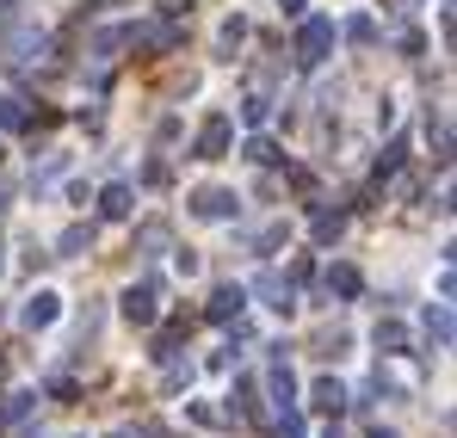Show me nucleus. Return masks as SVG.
<instances>
[{
	"mask_svg": "<svg viewBox=\"0 0 457 438\" xmlns=\"http://www.w3.org/2000/svg\"><path fill=\"white\" fill-rule=\"evenodd\" d=\"M31 124V112H25V99H12V93H0V130H25Z\"/></svg>",
	"mask_w": 457,
	"mask_h": 438,
	"instance_id": "a211bd4d",
	"label": "nucleus"
},
{
	"mask_svg": "<svg viewBox=\"0 0 457 438\" xmlns=\"http://www.w3.org/2000/svg\"><path fill=\"white\" fill-rule=\"evenodd\" d=\"M371 438H402V433H395V426H371Z\"/></svg>",
	"mask_w": 457,
	"mask_h": 438,
	"instance_id": "7c9ffc66",
	"label": "nucleus"
},
{
	"mask_svg": "<svg viewBox=\"0 0 457 438\" xmlns=\"http://www.w3.org/2000/svg\"><path fill=\"white\" fill-rule=\"evenodd\" d=\"M303 6H309V0H278V12H285V19H303Z\"/></svg>",
	"mask_w": 457,
	"mask_h": 438,
	"instance_id": "c756f323",
	"label": "nucleus"
},
{
	"mask_svg": "<svg viewBox=\"0 0 457 438\" xmlns=\"http://www.w3.org/2000/svg\"><path fill=\"white\" fill-rule=\"evenodd\" d=\"M253 296H260L272 315H291V309H297V291H291V278H278V272H260V278H253Z\"/></svg>",
	"mask_w": 457,
	"mask_h": 438,
	"instance_id": "0eeeda50",
	"label": "nucleus"
},
{
	"mask_svg": "<svg viewBox=\"0 0 457 438\" xmlns=\"http://www.w3.org/2000/svg\"><path fill=\"white\" fill-rule=\"evenodd\" d=\"M0 154H6V148H0Z\"/></svg>",
	"mask_w": 457,
	"mask_h": 438,
	"instance_id": "473e14b6",
	"label": "nucleus"
},
{
	"mask_svg": "<svg viewBox=\"0 0 457 438\" xmlns=\"http://www.w3.org/2000/svg\"><path fill=\"white\" fill-rule=\"evenodd\" d=\"M371 340H378V352H383V359L408 352V327H402V321H378V334H371Z\"/></svg>",
	"mask_w": 457,
	"mask_h": 438,
	"instance_id": "4468645a",
	"label": "nucleus"
},
{
	"mask_svg": "<svg viewBox=\"0 0 457 438\" xmlns=\"http://www.w3.org/2000/svg\"><path fill=\"white\" fill-rule=\"evenodd\" d=\"M328 296H359V272L353 266H328Z\"/></svg>",
	"mask_w": 457,
	"mask_h": 438,
	"instance_id": "6ab92c4d",
	"label": "nucleus"
},
{
	"mask_svg": "<svg viewBox=\"0 0 457 438\" xmlns=\"http://www.w3.org/2000/svg\"><path fill=\"white\" fill-rule=\"evenodd\" d=\"M309 401H315V408H321V414H340V408H346V389H340V383H334V376H321V383H315V389H309Z\"/></svg>",
	"mask_w": 457,
	"mask_h": 438,
	"instance_id": "2eb2a0df",
	"label": "nucleus"
},
{
	"mask_svg": "<svg viewBox=\"0 0 457 438\" xmlns=\"http://www.w3.org/2000/svg\"><path fill=\"white\" fill-rule=\"evenodd\" d=\"M340 31H346V44H378V19H371V12H353Z\"/></svg>",
	"mask_w": 457,
	"mask_h": 438,
	"instance_id": "dca6fc26",
	"label": "nucleus"
},
{
	"mask_svg": "<svg viewBox=\"0 0 457 438\" xmlns=\"http://www.w3.org/2000/svg\"><path fill=\"white\" fill-rule=\"evenodd\" d=\"M241 37H247V19H241V12H235V19H223V31H217V44H223V50H235Z\"/></svg>",
	"mask_w": 457,
	"mask_h": 438,
	"instance_id": "b1692460",
	"label": "nucleus"
},
{
	"mask_svg": "<svg viewBox=\"0 0 457 438\" xmlns=\"http://www.w3.org/2000/svg\"><path fill=\"white\" fill-rule=\"evenodd\" d=\"M340 228H346V211H321L315 217V241L328 247V241H340Z\"/></svg>",
	"mask_w": 457,
	"mask_h": 438,
	"instance_id": "aec40b11",
	"label": "nucleus"
},
{
	"mask_svg": "<svg viewBox=\"0 0 457 438\" xmlns=\"http://www.w3.org/2000/svg\"><path fill=\"white\" fill-rule=\"evenodd\" d=\"M161 12H167V19H186V12H192V0H161Z\"/></svg>",
	"mask_w": 457,
	"mask_h": 438,
	"instance_id": "c85d7f7f",
	"label": "nucleus"
},
{
	"mask_svg": "<svg viewBox=\"0 0 457 438\" xmlns=\"http://www.w3.org/2000/svg\"><path fill=\"white\" fill-rule=\"evenodd\" d=\"M192 383V365H179V359H167V389H186Z\"/></svg>",
	"mask_w": 457,
	"mask_h": 438,
	"instance_id": "bb28decb",
	"label": "nucleus"
},
{
	"mask_svg": "<svg viewBox=\"0 0 457 438\" xmlns=\"http://www.w3.org/2000/svg\"><path fill=\"white\" fill-rule=\"evenodd\" d=\"M241 309H247V291H241V285H223V291L204 302V315H211V321H241Z\"/></svg>",
	"mask_w": 457,
	"mask_h": 438,
	"instance_id": "1a4fd4ad",
	"label": "nucleus"
},
{
	"mask_svg": "<svg viewBox=\"0 0 457 438\" xmlns=\"http://www.w3.org/2000/svg\"><path fill=\"white\" fill-rule=\"evenodd\" d=\"M0 253H6V247H0ZM0 266H6V260H0Z\"/></svg>",
	"mask_w": 457,
	"mask_h": 438,
	"instance_id": "2f4dec72",
	"label": "nucleus"
},
{
	"mask_svg": "<svg viewBox=\"0 0 457 438\" xmlns=\"http://www.w3.org/2000/svg\"><path fill=\"white\" fill-rule=\"evenodd\" d=\"M137 247H143V253H161V247H167V222H143V228H137Z\"/></svg>",
	"mask_w": 457,
	"mask_h": 438,
	"instance_id": "412c9836",
	"label": "nucleus"
},
{
	"mask_svg": "<svg viewBox=\"0 0 457 438\" xmlns=\"http://www.w3.org/2000/svg\"><path fill=\"white\" fill-rule=\"evenodd\" d=\"M31 401H37L31 389H19V395H6V408H0V420H25V414H31Z\"/></svg>",
	"mask_w": 457,
	"mask_h": 438,
	"instance_id": "5701e85b",
	"label": "nucleus"
},
{
	"mask_svg": "<svg viewBox=\"0 0 457 438\" xmlns=\"http://www.w3.org/2000/svg\"><path fill=\"white\" fill-rule=\"evenodd\" d=\"M130 44H137V50H173V44H179V25H173V19H154V25H130Z\"/></svg>",
	"mask_w": 457,
	"mask_h": 438,
	"instance_id": "6e6552de",
	"label": "nucleus"
},
{
	"mask_svg": "<svg viewBox=\"0 0 457 438\" xmlns=\"http://www.w3.org/2000/svg\"><path fill=\"white\" fill-rule=\"evenodd\" d=\"M130 204H137V192H130V186H124V179H112V186H105V192H99V217H130Z\"/></svg>",
	"mask_w": 457,
	"mask_h": 438,
	"instance_id": "f8f14e48",
	"label": "nucleus"
},
{
	"mask_svg": "<svg viewBox=\"0 0 457 438\" xmlns=\"http://www.w3.org/2000/svg\"><path fill=\"white\" fill-rule=\"evenodd\" d=\"M56 321H62V296H56V291H31V296H25V309H19V327L44 334V327H56Z\"/></svg>",
	"mask_w": 457,
	"mask_h": 438,
	"instance_id": "20e7f679",
	"label": "nucleus"
},
{
	"mask_svg": "<svg viewBox=\"0 0 457 438\" xmlns=\"http://www.w3.org/2000/svg\"><path fill=\"white\" fill-rule=\"evenodd\" d=\"M118 309H124L130 327H154V315H161V285H130Z\"/></svg>",
	"mask_w": 457,
	"mask_h": 438,
	"instance_id": "39448f33",
	"label": "nucleus"
},
{
	"mask_svg": "<svg viewBox=\"0 0 457 438\" xmlns=\"http://www.w3.org/2000/svg\"><path fill=\"white\" fill-rule=\"evenodd\" d=\"M235 211H241V198H235V192H223V186L192 192V217H198V222H235Z\"/></svg>",
	"mask_w": 457,
	"mask_h": 438,
	"instance_id": "7ed1b4c3",
	"label": "nucleus"
},
{
	"mask_svg": "<svg viewBox=\"0 0 457 438\" xmlns=\"http://www.w3.org/2000/svg\"><path fill=\"white\" fill-rule=\"evenodd\" d=\"M420 12V0H389V19H414Z\"/></svg>",
	"mask_w": 457,
	"mask_h": 438,
	"instance_id": "cd10ccee",
	"label": "nucleus"
},
{
	"mask_svg": "<svg viewBox=\"0 0 457 438\" xmlns=\"http://www.w3.org/2000/svg\"><path fill=\"white\" fill-rule=\"evenodd\" d=\"M247 161H253V167H272V161H278V143L253 136V143H247Z\"/></svg>",
	"mask_w": 457,
	"mask_h": 438,
	"instance_id": "393cba45",
	"label": "nucleus"
},
{
	"mask_svg": "<svg viewBox=\"0 0 457 438\" xmlns=\"http://www.w3.org/2000/svg\"><path fill=\"white\" fill-rule=\"evenodd\" d=\"M420 327H427L433 352H445V346H452V309H445V302H433V309L420 315Z\"/></svg>",
	"mask_w": 457,
	"mask_h": 438,
	"instance_id": "9b49d317",
	"label": "nucleus"
},
{
	"mask_svg": "<svg viewBox=\"0 0 457 438\" xmlns=\"http://www.w3.org/2000/svg\"><path fill=\"white\" fill-rule=\"evenodd\" d=\"M266 118H272V99H266V93H247V99H241V124H247V130H260Z\"/></svg>",
	"mask_w": 457,
	"mask_h": 438,
	"instance_id": "f3484780",
	"label": "nucleus"
},
{
	"mask_svg": "<svg viewBox=\"0 0 457 438\" xmlns=\"http://www.w3.org/2000/svg\"><path fill=\"white\" fill-rule=\"evenodd\" d=\"M44 50H50V31L44 25H12L6 31V56L12 62H44Z\"/></svg>",
	"mask_w": 457,
	"mask_h": 438,
	"instance_id": "423d86ee",
	"label": "nucleus"
},
{
	"mask_svg": "<svg viewBox=\"0 0 457 438\" xmlns=\"http://www.w3.org/2000/svg\"><path fill=\"white\" fill-rule=\"evenodd\" d=\"M56 253H62V260H80V253H93V222H69V228L56 235Z\"/></svg>",
	"mask_w": 457,
	"mask_h": 438,
	"instance_id": "9d476101",
	"label": "nucleus"
},
{
	"mask_svg": "<svg viewBox=\"0 0 457 438\" xmlns=\"http://www.w3.org/2000/svg\"><path fill=\"white\" fill-rule=\"evenodd\" d=\"M118 44H130V31H118V25H112V31H99V37H93V56H99V62H112V50H118Z\"/></svg>",
	"mask_w": 457,
	"mask_h": 438,
	"instance_id": "4be33fe9",
	"label": "nucleus"
},
{
	"mask_svg": "<svg viewBox=\"0 0 457 438\" xmlns=\"http://www.w3.org/2000/svg\"><path fill=\"white\" fill-rule=\"evenodd\" d=\"M328 50H334V25H328V19H303V25H297V62H303V69H321Z\"/></svg>",
	"mask_w": 457,
	"mask_h": 438,
	"instance_id": "f257e3e1",
	"label": "nucleus"
},
{
	"mask_svg": "<svg viewBox=\"0 0 457 438\" xmlns=\"http://www.w3.org/2000/svg\"><path fill=\"white\" fill-rule=\"evenodd\" d=\"M228 143H235V124H228L223 112H211V118L198 124V148H192V154H198V161H223Z\"/></svg>",
	"mask_w": 457,
	"mask_h": 438,
	"instance_id": "f03ea898",
	"label": "nucleus"
},
{
	"mask_svg": "<svg viewBox=\"0 0 457 438\" xmlns=\"http://www.w3.org/2000/svg\"><path fill=\"white\" fill-rule=\"evenodd\" d=\"M278 241H285V222H272V228H260V235H253V253H272Z\"/></svg>",
	"mask_w": 457,
	"mask_h": 438,
	"instance_id": "a878e982",
	"label": "nucleus"
},
{
	"mask_svg": "<svg viewBox=\"0 0 457 438\" xmlns=\"http://www.w3.org/2000/svg\"><path fill=\"white\" fill-rule=\"evenodd\" d=\"M266 389H272V401H278V408H297V376H291V365H285V359L272 365Z\"/></svg>",
	"mask_w": 457,
	"mask_h": 438,
	"instance_id": "ddd939ff",
	"label": "nucleus"
}]
</instances>
